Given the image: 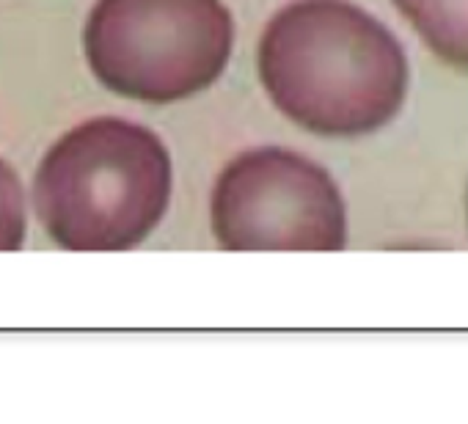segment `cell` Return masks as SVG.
Masks as SVG:
<instances>
[{"label": "cell", "mask_w": 468, "mask_h": 424, "mask_svg": "<svg viewBox=\"0 0 468 424\" xmlns=\"http://www.w3.org/2000/svg\"><path fill=\"white\" fill-rule=\"evenodd\" d=\"M422 41L449 66L468 69V0H394Z\"/></svg>", "instance_id": "cell-5"}, {"label": "cell", "mask_w": 468, "mask_h": 424, "mask_svg": "<svg viewBox=\"0 0 468 424\" xmlns=\"http://www.w3.org/2000/svg\"><path fill=\"white\" fill-rule=\"evenodd\" d=\"M234 19L224 0H97L83 52L113 94L171 105L207 91L229 66Z\"/></svg>", "instance_id": "cell-3"}, {"label": "cell", "mask_w": 468, "mask_h": 424, "mask_svg": "<svg viewBox=\"0 0 468 424\" xmlns=\"http://www.w3.org/2000/svg\"><path fill=\"white\" fill-rule=\"evenodd\" d=\"M28 237L25 188L17 171L0 157V251H19Z\"/></svg>", "instance_id": "cell-6"}, {"label": "cell", "mask_w": 468, "mask_h": 424, "mask_svg": "<svg viewBox=\"0 0 468 424\" xmlns=\"http://www.w3.org/2000/svg\"><path fill=\"white\" fill-rule=\"evenodd\" d=\"M256 72L270 102L322 138L378 133L402 110V41L353 0H289L264 25Z\"/></svg>", "instance_id": "cell-1"}, {"label": "cell", "mask_w": 468, "mask_h": 424, "mask_svg": "<svg viewBox=\"0 0 468 424\" xmlns=\"http://www.w3.org/2000/svg\"><path fill=\"white\" fill-rule=\"evenodd\" d=\"M174 163L144 124L97 116L64 133L33 174V210L66 251H130L163 220Z\"/></svg>", "instance_id": "cell-2"}, {"label": "cell", "mask_w": 468, "mask_h": 424, "mask_svg": "<svg viewBox=\"0 0 468 424\" xmlns=\"http://www.w3.org/2000/svg\"><path fill=\"white\" fill-rule=\"evenodd\" d=\"M224 251H342L347 207L336 180L311 157L256 146L229 160L210 196Z\"/></svg>", "instance_id": "cell-4"}]
</instances>
